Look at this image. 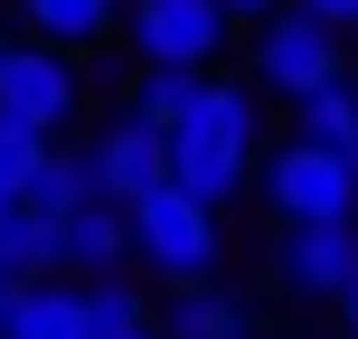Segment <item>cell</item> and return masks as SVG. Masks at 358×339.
I'll return each instance as SVG.
<instances>
[{
	"label": "cell",
	"instance_id": "cell-1",
	"mask_svg": "<svg viewBox=\"0 0 358 339\" xmlns=\"http://www.w3.org/2000/svg\"><path fill=\"white\" fill-rule=\"evenodd\" d=\"M170 179L208 208H236L255 179V94L227 85V75H198L189 104L170 123Z\"/></svg>",
	"mask_w": 358,
	"mask_h": 339
},
{
	"label": "cell",
	"instance_id": "cell-2",
	"mask_svg": "<svg viewBox=\"0 0 358 339\" xmlns=\"http://www.w3.org/2000/svg\"><path fill=\"white\" fill-rule=\"evenodd\" d=\"M123 217H132V254H142V264L161 273V283H189V273H208V264H217V245H227L217 208H208V198H189L179 179L142 189Z\"/></svg>",
	"mask_w": 358,
	"mask_h": 339
},
{
	"label": "cell",
	"instance_id": "cell-3",
	"mask_svg": "<svg viewBox=\"0 0 358 339\" xmlns=\"http://www.w3.org/2000/svg\"><path fill=\"white\" fill-rule=\"evenodd\" d=\"M330 75H349V29L311 19L302 0H283V10L255 19V85H273V94L302 104L311 85H330Z\"/></svg>",
	"mask_w": 358,
	"mask_h": 339
},
{
	"label": "cell",
	"instance_id": "cell-4",
	"mask_svg": "<svg viewBox=\"0 0 358 339\" xmlns=\"http://www.w3.org/2000/svg\"><path fill=\"white\" fill-rule=\"evenodd\" d=\"M264 198L283 226H321V217H358V161L321 142H283L264 161Z\"/></svg>",
	"mask_w": 358,
	"mask_h": 339
},
{
	"label": "cell",
	"instance_id": "cell-5",
	"mask_svg": "<svg viewBox=\"0 0 358 339\" xmlns=\"http://www.w3.org/2000/svg\"><path fill=\"white\" fill-rule=\"evenodd\" d=\"M76 104H85L76 57L48 48V38H10V57H0V113L29 123V132H57V123H76Z\"/></svg>",
	"mask_w": 358,
	"mask_h": 339
},
{
	"label": "cell",
	"instance_id": "cell-6",
	"mask_svg": "<svg viewBox=\"0 0 358 339\" xmlns=\"http://www.w3.org/2000/svg\"><path fill=\"white\" fill-rule=\"evenodd\" d=\"M132 48H142V66L208 75L217 48H227V10L217 0H132Z\"/></svg>",
	"mask_w": 358,
	"mask_h": 339
},
{
	"label": "cell",
	"instance_id": "cell-7",
	"mask_svg": "<svg viewBox=\"0 0 358 339\" xmlns=\"http://www.w3.org/2000/svg\"><path fill=\"white\" fill-rule=\"evenodd\" d=\"M85 170H94V198H113V208H132L142 189H161L170 179V132L161 123H142V113H113L104 132L85 142Z\"/></svg>",
	"mask_w": 358,
	"mask_h": 339
},
{
	"label": "cell",
	"instance_id": "cell-8",
	"mask_svg": "<svg viewBox=\"0 0 358 339\" xmlns=\"http://www.w3.org/2000/svg\"><path fill=\"white\" fill-rule=\"evenodd\" d=\"M292 302H340L358 283V217H321V226H283V254H273Z\"/></svg>",
	"mask_w": 358,
	"mask_h": 339
},
{
	"label": "cell",
	"instance_id": "cell-9",
	"mask_svg": "<svg viewBox=\"0 0 358 339\" xmlns=\"http://www.w3.org/2000/svg\"><path fill=\"white\" fill-rule=\"evenodd\" d=\"M123 254H132V217L113 198H85L76 217H57V273L94 283V273H123Z\"/></svg>",
	"mask_w": 358,
	"mask_h": 339
},
{
	"label": "cell",
	"instance_id": "cell-10",
	"mask_svg": "<svg viewBox=\"0 0 358 339\" xmlns=\"http://www.w3.org/2000/svg\"><path fill=\"white\" fill-rule=\"evenodd\" d=\"M170 339H255V302L227 283H208V273H189V283H170Z\"/></svg>",
	"mask_w": 358,
	"mask_h": 339
},
{
	"label": "cell",
	"instance_id": "cell-11",
	"mask_svg": "<svg viewBox=\"0 0 358 339\" xmlns=\"http://www.w3.org/2000/svg\"><path fill=\"white\" fill-rule=\"evenodd\" d=\"M0 339H94L85 330V283H57V273H38V283H19L10 321Z\"/></svg>",
	"mask_w": 358,
	"mask_h": 339
},
{
	"label": "cell",
	"instance_id": "cell-12",
	"mask_svg": "<svg viewBox=\"0 0 358 339\" xmlns=\"http://www.w3.org/2000/svg\"><path fill=\"white\" fill-rule=\"evenodd\" d=\"M85 198H94V170H85V151H57V142H48V161L29 170V189H19V208L57 226V217H76Z\"/></svg>",
	"mask_w": 358,
	"mask_h": 339
},
{
	"label": "cell",
	"instance_id": "cell-13",
	"mask_svg": "<svg viewBox=\"0 0 358 339\" xmlns=\"http://www.w3.org/2000/svg\"><path fill=\"white\" fill-rule=\"evenodd\" d=\"M113 10L123 0H19V19H29V38H48V48H94V38L113 29Z\"/></svg>",
	"mask_w": 358,
	"mask_h": 339
},
{
	"label": "cell",
	"instance_id": "cell-14",
	"mask_svg": "<svg viewBox=\"0 0 358 339\" xmlns=\"http://www.w3.org/2000/svg\"><path fill=\"white\" fill-rule=\"evenodd\" d=\"M292 113H302V142H321V151H349V161H358V85H349V75L311 85Z\"/></svg>",
	"mask_w": 358,
	"mask_h": 339
},
{
	"label": "cell",
	"instance_id": "cell-15",
	"mask_svg": "<svg viewBox=\"0 0 358 339\" xmlns=\"http://www.w3.org/2000/svg\"><path fill=\"white\" fill-rule=\"evenodd\" d=\"M0 273H10V283H38V273H57V226H48V217H29L19 198L0 208Z\"/></svg>",
	"mask_w": 358,
	"mask_h": 339
},
{
	"label": "cell",
	"instance_id": "cell-16",
	"mask_svg": "<svg viewBox=\"0 0 358 339\" xmlns=\"http://www.w3.org/2000/svg\"><path fill=\"white\" fill-rule=\"evenodd\" d=\"M132 321H151V302L123 283V273H94V283H85V330L113 339V330H132Z\"/></svg>",
	"mask_w": 358,
	"mask_h": 339
},
{
	"label": "cell",
	"instance_id": "cell-17",
	"mask_svg": "<svg viewBox=\"0 0 358 339\" xmlns=\"http://www.w3.org/2000/svg\"><path fill=\"white\" fill-rule=\"evenodd\" d=\"M189 85H198L189 66H142V75H132V113L170 132V123H179V104H189Z\"/></svg>",
	"mask_w": 358,
	"mask_h": 339
},
{
	"label": "cell",
	"instance_id": "cell-18",
	"mask_svg": "<svg viewBox=\"0 0 358 339\" xmlns=\"http://www.w3.org/2000/svg\"><path fill=\"white\" fill-rule=\"evenodd\" d=\"M38 161H48V132H29V123H10V113H0V198L29 189Z\"/></svg>",
	"mask_w": 358,
	"mask_h": 339
},
{
	"label": "cell",
	"instance_id": "cell-19",
	"mask_svg": "<svg viewBox=\"0 0 358 339\" xmlns=\"http://www.w3.org/2000/svg\"><path fill=\"white\" fill-rule=\"evenodd\" d=\"M311 19H330V29H358V0H302Z\"/></svg>",
	"mask_w": 358,
	"mask_h": 339
},
{
	"label": "cell",
	"instance_id": "cell-20",
	"mask_svg": "<svg viewBox=\"0 0 358 339\" xmlns=\"http://www.w3.org/2000/svg\"><path fill=\"white\" fill-rule=\"evenodd\" d=\"M227 19H264V10H283V0H217Z\"/></svg>",
	"mask_w": 358,
	"mask_h": 339
},
{
	"label": "cell",
	"instance_id": "cell-21",
	"mask_svg": "<svg viewBox=\"0 0 358 339\" xmlns=\"http://www.w3.org/2000/svg\"><path fill=\"white\" fill-rule=\"evenodd\" d=\"M113 339H170V330L161 321H132V330H113Z\"/></svg>",
	"mask_w": 358,
	"mask_h": 339
},
{
	"label": "cell",
	"instance_id": "cell-22",
	"mask_svg": "<svg viewBox=\"0 0 358 339\" xmlns=\"http://www.w3.org/2000/svg\"><path fill=\"white\" fill-rule=\"evenodd\" d=\"M340 321H349V339H358V283H349V292H340Z\"/></svg>",
	"mask_w": 358,
	"mask_h": 339
},
{
	"label": "cell",
	"instance_id": "cell-23",
	"mask_svg": "<svg viewBox=\"0 0 358 339\" xmlns=\"http://www.w3.org/2000/svg\"><path fill=\"white\" fill-rule=\"evenodd\" d=\"M0 57H10V29H0Z\"/></svg>",
	"mask_w": 358,
	"mask_h": 339
},
{
	"label": "cell",
	"instance_id": "cell-24",
	"mask_svg": "<svg viewBox=\"0 0 358 339\" xmlns=\"http://www.w3.org/2000/svg\"><path fill=\"white\" fill-rule=\"evenodd\" d=\"M349 75H358V57H349Z\"/></svg>",
	"mask_w": 358,
	"mask_h": 339
},
{
	"label": "cell",
	"instance_id": "cell-25",
	"mask_svg": "<svg viewBox=\"0 0 358 339\" xmlns=\"http://www.w3.org/2000/svg\"><path fill=\"white\" fill-rule=\"evenodd\" d=\"M0 208H10V198H0Z\"/></svg>",
	"mask_w": 358,
	"mask_h": 339
}]
</instances>
